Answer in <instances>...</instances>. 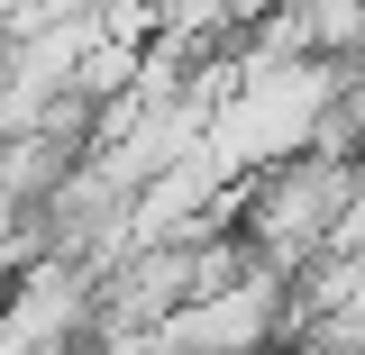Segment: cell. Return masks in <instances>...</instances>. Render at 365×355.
<instances>
[{
	"label": "cell",
	"mask_w": 365,
	"mask_h": 355,
	"mask_svg": "<svg viewBox=\"0 0 365 355\" xmlns=\"http://www.w3.org/2000/svg\"><path fill=\"white\" fill-rule=\"evenodd\" d=\"M73 9H91V0H0V28H9V37H28V28H46V18H73Z\"/></svg>",
	"instance_id": "6da1fadb"
},
{
	"label": "cell",
	"mask_w": 365,
	"mask_h": 355,
	"mask_svg": "<svg viewBox=\"0 0 365 355\" xmlns=\"http://www.w3.org/2000/svg\"><path fill=\"white\" fill-rule=\"evenodd\" d=\"M9 46H19V37H9V28H0V83H9Z\"/></svg>",
	"instance_id": "7a4b0ae2"
}]
</instances>
